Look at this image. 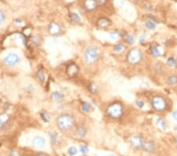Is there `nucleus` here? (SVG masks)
<instances>
[{"label":"nucleus","mask_w":177,"mask_h":156,"mask_svg":"<svg viewBox=\"0 0 177 156\" xmlns=\"http://www.w3.org/2000/svg\"><path fill=\"white\" fill-rule=\"evenodd\" d=\"M56 124L58 129L62 131H68L73 128L75 124V119L69 114H62L56 119Z\"/></svg>","instance_id":"1"},{"label":"nucleus","mask_w":177,"mask_h":156,"mask_svg":"<svg viewBox=\"0 0 177 156\" xmlns=\"http://www.w3.org/2000/svg\"><path fill=\"white\" fill-rule=\"evenodd\" d=\"M106 114L113 119H119L124 114V106L120 102H113L107 106Z\"/></svg>","instance_id":"2"},{"label":"nucleus","mask_w":177,"mask_h":156,"mask_svg":"<svg viewBox=\"0 0 177 156\" xmlns=\"http://www.w3.org/2000/svg\"><path fill=\"white\" fill-rule=\"evenodd\" d=\"M150 105L154 111L158 113L165 112L168 108V101L165 97L160 95H155L152 97Z\"/></svg>","instance_id":"3"},{"label":"nucleus","mask_w":177,"mask_h":156,"mask_svg":"<svg viewBox=\"0 0 177 156\" xmlns=\"http://www.w3.org/2000/svg\"><path fill=\"white\" fill-rule=\"evenodd\" d=\"M143 58H144V54L139 47H132L127 53V61L129 64L133 66L140 64L143 61Z\"/></svg>","instance_id":"4"},{"label":"nucleus","mask_w":177,"mask_h":156,"mask_svg":"<svg viewBox=\"0 0 177 156\" xmlns=\"http://www.w3.org/2000/svg\"><path fill=\"white\" fill-rule=\"evenodd\" d=\"M100 57V50L97 46H90L84 52V60L88 65L95 64Z\"/></svg>","instance_id":"5"},{"label":"nucleus","mask_w":177,"mask_h":156,"mask_svg":"<svg viewBox=\"0 0 177 156\" xmlns=\"http://www.w3.org/2000/svg\"><path fill=\"white\" fill-rule=\"evenodd\" d=\"M143 136L140 134H136L133 135L130 139V144L135 150H141L143 148Z\"/></svg>","instance_id":"6"},{"label":"nucleus","mask_w":177,"mask_h":156,"mask_svg":"<svg viewBox=\"0 0 177 156\" xmlns=\"http://www.w3.org/2000/svg\"><path fill=\"white\" fill-rule=\"evenodd\" d=\"M3 62L8 66H15L20 62V57L15 53H10L4 58Z\"/></svg>","instance_id":"7"},{"label":"nucleus","mask_w":177,"mask_h":156,"mask_svg":"<svg viewBox=\"0 0 177 156\" xmlns=\"http://www.w3.org/2000/svg\"><path fill=\"white\" fill-rule=\"evenodd\" d=\"M155 144L153 140H144L143 145V148L142 149L145 152L148 153V154H152L155 152Z\"/></svg>","instance_id":"8"},{"label":"nucleus","mask_w":177,"mask_h":156,"mask_svg":"<svg viewBox=\"0 0 177 156\" xmlns=\"http://www.w3.org/2000/svg\"><path fill=\"white\" fill-rule=\"evenodd\" d=\"M79 70L80 69H79V67L77 65L75 64V63H71V64L67 66L65 72H66L67 75L69 77H75L78 74Z\"/></svg>","instance_id":"9"},{"label":"nucleus","mask_w":177,"mask_h":156,"mask_svg":"<svg viewBox=\"0 0 177 156\" xmlns=\"http://www.w3.org/2000/svg\"><path fill=\"white\" fill-rule=\"evenodd\" d=\"M32 144L35 148H43L46 144V141L41 136H36L32 138Z\"/></svg>","instance_id":"10"},{"label":"nucleus","mask_w":177,"mask_h":156,"mask_svg":"<svg viewBox=\"0 0 177 156\" xmlns=\"http://www.w3.org/2000/svg\"><path fill=\"white\" fill-rule=\"evenodd\" d=\"M111 21L110 19L106 18V17H100V18L97 21L96 26L100 29H106L111 26Z\"/></svg>","instance_id":"11"},{"label":"nucleus","mask_w":177,"mask_h":156,"mask_svg":"<svg viewBox=\"0 0 177 156\" xmlns=\"http://www.w3.org/2000/svg\"><path fill=\"white\" fill-rule=\"evenodd\" d=\"M48 31L49 33L52 36H57L62 31V28H61V26L58 25V23L56 22H51L50 25H49L48 27Z\"/></svg>","instance_id":"12"},{"label":"nucleus","mask_w":177,"mask_h":156,"mask_svg":"<svg viewBox=\"0 0 177 156\" xmlns=\"http://www.w3.org/2000/svg\"><path fill=\"white\" fill-rule=\"evenodd\" d=\"M149 53L150 55L154 58H160L161 56V51L160 50V47H159L158 45H154V44H151L149 46Z\"/></svg>","instance_id":"13"},{"label":"nucleus","mask_w":177,"mask_h":156,"mask_svg":"<svg viewBox=\"0 0 177 156\" xmlns=\"http://www.w3.org/2000/svg\"><path fill=\"white\" fill-rule=\"evenodd\" d=\"M9 122V115L7 113L0 114V129H3Z\"/></svg>","instance_id":"14"},{"label":"nucleus","mask_w":177,"mask_h":156,"mask_svg":"<svg viewBox=\"0 0 177 156\" xmlns=\"http://www.w3.org/2000/svg\"><path fill=\"white\" fill-rule=\"evenodd\" d=\"M98 7L96 0H85L84 2V7L88 11H93Z\"/></svg>","instance_id":"15"},{"label":"nucleus","mask_w":177,"mask_h":156,"mask_svg":"<svg viewBox=\"0 0 177 156\" xmlns=\"http://www.w3.org/2000/svg\"><path fill=\"white\" fill-rule=\"evenodd\" d=\"M166 84L170 87H175L177 86V75L176 74H170L166 77Z\"/></svg>","instance_id":"16"},{"label":"nucleus","mask_w":177,"mask_h":156,"mask_svg":"<svg viewBox=\"0 0 177 156\" xmlns=\"http://www.w3.org/2000/svg\"><path fill=\"white\" fill-rule=\"evenodd\" d=\"M49 137H50V140H51V144L53 146H56V145L59 144V136H58V134L56 132H51V133H49Z\"/></svg>","instance_id":"17"},{"label":"nucleus","mask_w":177,"mask_h":156,"mask_svg":"<svg viewBox=\"0 0 177 156\" xmlns=\"http://www.w3.org/2000/svg\"><path fill=\"white\" fill-rule=\"evenodd\" d=\"M40 42H41L40 37L38 36H30V38L28 39V44L29 47H36L39 45Z\"/></svg>","instance_id":"18"},{"label":"nucleus","mask_w":177,"mask_h":156,"mask_svg":"<svg viewBox=\"0 0 177 156\" xmlns=\"http://www.w3.org/2000/svg\"><path fill=\"white\" fill-rule=\"evenodd\" d=\"M87 133H88V131H87V129L85 127L83 126V125H81V126H78L76 128L75 134L78 138H83L85 136Z\"/></svg>","instance_id":"19"},{"label":"nucleus","mask_w":177,"mask_h":156,"mask_svg":"<svg viewBox=\"0 0 177 156\" xmlns=\"http://www.w3.org/2000/svg\"><path fill=\"white\" fill-rule=\"evenodd\" d=\"M156 125L157 126H158L159 128H161L163 131H166L167 129H168V125H167V122L165 121V120L161 117H158L156 120Z\"/></svg>","instance_id":"20"},{"label":"nucleus","mask_w":177,"mask_h":156,"mask_svg":"<svg viewBox=\"0 0 177 156\" xmlns=\"http://www.w3.org/2000/svg\"><path fill=\"white\" fill-rule=\"evenodd\" d=\"M51 99L54 102H60L64 99V95L62 94V92H58V91L53 92L52 94L51 95Z\"/></svg>","instance_id":"21"},{"label":"nucleus","mask_w":177,"mask_h":156,"mask_svg":"<svg viewBox=\"0 0 177 156\" xmlns=\"http://www.w3.org/2000/svg\"><path fill=\"white\" fill-rule=\"evenodd\" d=\"M124 41L128 45H133L135 44V42H136V37L135 36L131 34H127L125 36H124Z\"/></svg>","instance_id":"22"},{"label":"nucleus","mask_w":177,"mask_h":156,"mask_svg":"<svg viewBox=\"0 0 177 156\" xmlns=\"http://www.w3.org/2000/svg\"><path fill=\"white\" fill-rule=\"evenodd\" d=\"M166 66L168 67H176L177 66V58L175 57H169L166 60Z\"/></svg>","instance_id":"23"},{"label":"nucleus","mask_w":177,"mask_h":156,"mask_svg":"<svg viewBox=\"0 0 177 156\" xmlns=\"http://www.w3.org/2000/svg\"><path fill=\"white\" fill-rule=\"evenodd\" d=\"M124 49H125V46L124 45V44H122V43H118V44H115L113 47V50L114 52L118 53H121L124 51Z\"/></svg>","instance_id":"24"},{"label":"nucleus","mask_w":177,"mask_h":156,"mask_svg":"<svg viewBox=\"0 0 177 156\" xmlns=\"http://www.w3.org/2000/svg\"><path fill=\"white\" fill-rule=\"evenodd\" d=\"M145 26H146V28H147V29L153 31V30L156 29L157 23H155L154 21H151V20H149V19H147V20L145 22Z\"/></svg>","instance_id":"25"},{"label":"nucleus","mask_w":177,"mask_h":156,"mask_svg":"<svg viewBox=\"0 0 177 156\" xmlns=\"http://www.w3.org/2000/svg\"><path fill=\"white\" fill-rule=\"evenodd\" d=\"M81 110H82L83 112L88 114V113H90L91 111L92 106L90 104H88V103H82V104H81Z\"/></svg>","instance_id":"26"},{"label":"nucleus","mask_w":177,"mask_h":156,"mask_svg":"<svg viewBox=\"0 0 177 156\" xmlns=\"http://www.w3.org/2000/svg\"><path fill=\"white\" fill-rule=\"evenodd\" d=\"M36 77L38 79V80H39L41 83H44L45 81V79H46V75L44 74V70L42 69H39L38 71L36 72Z\"/></svg>","instance_id":"27"},{"label":"nucleus","mask_w":177,"mask_h":156,"mask_svg":"<svg viewBox=\"0 0 177 156\" xmlns=\"http://www.w3.org/2000/svg\"><path fill=\"white\" fill-rule=\"evenodd\" d=\"M88 90L89 92L92 94H96L98 91H99V87H98V85L94 83H91L88 85Z\"/></svg>","instance_id":"28"},{"label":"nucleus","mask_w":177,"mask_h":156,"mask_svg":"<svg viewBox=\"0 0 177 156\" xmlns=\"http://www.w3.org/2000/svg\"><path fill=\"white\" fill-rule=\"evenodd\" d=\"M70 19H71V21L75 24H80L81 23V17H79L78 14H70Z\"/></svg>","instance_id":"29"},{"label":"nucleus","mask_w":177,"mask_h":156,"mask_svg":"<svg viewBox=\"0 0 177 156\" xmlns=\"http://www.w3.org/2000/svg\"><path fill=\"white\" fill-rule=\"evenodd\" d=\"M154 70L157 74H161V72L163 71V66L160 62H157L154 66Z\"/></svg>","instance_id":"30"},{"label":"nucleus","mask_w":177,"mask_h":156,"mask_svg":"<svg viewBox=\"0 0 177 156\" xmlns=\"http://www.w3.org/2000/svg\"><path fill=\"white\" fill-rule=\"evenodd\" d=\"M40 116H41L42 119L44 120V122H49L51 121V116L49 114V113H47L46 111H44V112L41 113V114H40Z\"/></svg>","instance_id":"31"},{"label":"nucleus","mask_w":177,"mask_h":156,"mask_svg":"<svg viewBox=\"0 0 177 156\" xmlns=\"http://www.w3.org/2000/svg\"><path fill=\"white\" fill-rule=\"evenodd\" d=\"M109 36H110V38L111 39L116 40V39H118L120 36L119 32H117V31H112V32H110Z\"/></svg>","instance_id":"32"},{"label":"nucleus","mask_w":177,"mask_h":156,"mask_svg":"<svg viewBox=\"0 0 177 156\" xmlns=\"http://www.w3.org/2000/svg\"><path fill=\"white\" fill-rule=\"evenodd\" d=\"M139 43L141 46H145L147 44V36L145 34L140 35V36L139 38Z\"/></svg>","instance_id":"33"},{"label":"nucleus","mask_w":177,"mask_h":156,"mask_svg":"<svg viewBox=\"0 0 177 156\" xmlns=\"http://www.w3.org/2000/svg\"><path fill=\"white\" fill-rule=\"evenodd\" d=\"M77 153H78V151L75 147H71L68 149V154L70 156L76 155H77Z\"/></svg>","instance_id":"34"},{"label":"nucleus","mask_w":177,"mask_h":156,"mask_svg":"<svg viewBox=\"0 0 177 156\" xmlns=\"http://www.w3.org/2000/svg\"><path fill=\"white\" fill-rule=\"evenodd\" d=\"M80 151H81V154L82 155H87L89 152V149H88V147L87 145H81V147H80Z\"/></svg>","instance_id":"35"},{"label":"nucleus","mask_w":177,"mask_h":156,"mask_svg":"<svg viewBox=\"0 0 177 156\" xmlns=\"http://www.w3.org/2000/svg\"><path fill=\"white\" fill-rule=\"evenodd\" d=\"M136 104L139 109H143V108L145 106V102L143 101V100H142V99H138V100H136Z\"/></svg>","instance_id":"36"},{"label":"nucleus","mask_w":177,"mask_h":156,"mask_svg":"<svg viewBox=\"0 0 177 156\" xmlns=\"http://www.w3.org/2000/svg\"><path fill=\"white\" fill-rule=\"evenodd\" d=\"M9 156H21V153L19 152L18 150L13 149L11 152H9Z\"/></svg>","instance_id":"37"},{"label":"nucleus","mask_w":177,"mask_h":156,"mask_svg":"<svg viewBox=\"0 0 177 156\" xmlns=\"http://www.w3.org/2000/svg\"><path fill=\"white\" fill-rule=\"evenodd\" d=\"M96 2L98 6L102 7V6H105L107 3V0H96Z\"/></svg>","instance_id":"38"},{"label":"nucleus","mask_w":177,"mask_h":156,"mask_svg":"<svg viewBox=\"0 0 177 156\" xmlns=\"http://www.w3.org/2000/svg\"><path fill=\"white\" fill-rule=\"evenodd\" d=\"M148 19H149V20H151V21H154L155 23H157V24L158 23V21H157V20L156 17L153 16V15H150V14H149V15H148Z\"/></svg>","instance_id":"39"},{"label":"nucleus","mask_w":177,"mask_h":156,"mask_svg":"<svg viewBox=\"0 0 177 156\" xmlns=\"http://www.w3.org/2000/svg\"><path fill=\"white\" fill-rule=\"evenodd\" d=\"M172 117H173V120L175 121V122H177V110H174L172 114Z\"/></svg>","instance_id":"40"},{"label":"nucleus","mask_w":177,"mask_h":156,"mask_svg":"<svg viewBox=\"0 0 177 156\" xmlns=\"http://www.w3.org/2000/svg\"><path fill=\"white\" fill-rule=\"evenodd\" d=\"M4 19H5L4 14H3V12H2V10H0V24L2 23V22H3Z\"/></svg>","instance_id":"41"},{"label":"nucleus","mask_w":177,"mask_h":156,"mask_svg":"<svg viewBox=\"0 0 177 156\" xmlns=\"http://www.w3.org/2000/svg\"><path fill=\"white\" fill-rule=\"evenodd\" d=\"M35 156H46V155L44 154V153H37Z\"/></svg>","instance_id":"42"},{"label":"nucleus","mask_w":177,"mask_h":156,"mask_svg":"<svg viewBox=\"0 0 177 156\" xmlns=\"http://www.w3.org/2000/svg\"><path fill=\"white\" fill-rule=\"evenodd\" d=\"M174 142H175L176 145V146H177V136H176L175 139H174Z\"/></svg>","instance_id":"43"},{"label":"nucleus","mask_w":177,"mask_h":156,"mask_svg":"<svg viewBox=\"0 0 177 156\" xmlns=\"http://www.w3.org/2000/svg\"><path fill=\"white\" fill-rule=\"evenodd\" d=\"M174 130H175L176 132L177 133V124H176L175 126H174Z\"/></svg>","instance_id":"44"},{"label":"nucleus","mask_w":177,"mask_h":156,"mask_svg":"<svg viewBox=\"0 0 177 156\" xmlns=\"http://www.w3.org/2000/svg\"><path fill=\"white\" fill-rule=\"evenodd\" d=\"M132 1H134V2H138V1H139V0H132Z\"/></svg>","instance_id":"45"},{"label":"nucleus","mask_w":177,"mask_h":156,"mask_svg":"<svg viewBox=\"0 0 177 156\" xmlns=\"http://www.w3.org/2000/svg\"><path fill=\"white\" fill-rule=\"evenodd\" d=\"M109 156H116V155H110Z\"/></svg>","instance_id":"46"},{"label":"nucleus","mask_w":177,"mask_h":156,"mask_svg":"<svg viewBox=\"0 0 177 156\" xmlns=\"http://www.w3.org/2000/svg\"><path fill=\"white\" fill-rule=\"evenodd\" d=\"M176 69H177V66H176Z\"/></svg>","instance_id":"47"}]
</instances>
